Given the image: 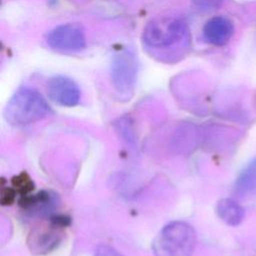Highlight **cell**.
<instances>
[{
	"mask_svg": "<svg viewBox=\"0 0 256 256\" xmlns=\"http://www.w3.org/2000/svg\"><path fill=\"white\" fill-rule=\"evenodd\" d=\"M51 112L46 99L34 88L21 87L9 99L4 117L14 126H23L45 118Z\"/></svg>",
	"mask_w": 256,
	"mask_h": 256,
	"instance_id": "cell-1",
	"label": "cell"
},
{
	"mask_svg": "<svg viewBox=\"0 0 256 256\" xmlns=\"http://www.w3.org/2000/svg\"><path fill=\"white\" fill-rule=\"evenodd\" d=\"M194 228L184 221H172L165 225L153 243L156 256H191L196 246Z\"/></svg>",
	"mask_w": 256,
	"mask_h": 256,
	"instance_id": "cell-2",
	"label": "cell"
},
{
	"mask_svg": "<svg viewBox=\"0 0 256 256\" xmlns=\"http://www.w3.org/2000/svg\"><path fill=\"white\" fill-rule=\"evenodd\" d=\"M187 26L179 17L159 16L152 19L143 30L144 43L154 49H167L183 40Z\"/></svg>",
	"mask_w": 256,
	"mask_h": 256,
	"instance_id": "cell-3",
	"label": "cell"
},
{
	"mask_svg": "<svg viewBox=\"0 0 256 256\" xmlns=\"http://www.w3.org/2000/svg\"><path fill=\"white\" fill-rule=\"evenodd\" d=\"M70 223V219L64 215H53L47 224L35 227L29 234L28 246L37 254L49 253L55 249L63 238V228Z\"/></svg>",
	"mask_w": 256,
	"mask_h": 256,
	"instance_id": "cell-4",
	"label": "cell"
},
{
	"mask_svg": "<svg viewBox=\"0 0 256 256\" xmlns=\"http://www.w3.org/2000/svg\"><path fill=\"white\" fill-rule=\"evenodd\" d=\"M110 71L112 84L120 94L127 95L134 90L138 64L133 53L126 50L116 54L112 59Z\"/></svg>",
	"mask_w": 256,
	"mask_h": 256,
	"instance_id": "cell-5",
	"label": "cell"
},
{
	"mask_svg": "<svg viewBox=\"0 0 256 256\" xmlns=\"http://www.w3.org/2000/svg\"><path fill=\"white\" fill-rule=\"evenodd\" d=\"M47 44L59 52H78L85 48V31L80 24L66 23L53 28L47 35Z\"/></svg>",
	"mask_w": 256,
	"mask_h": 256,
	"instance_id": "cell-6",
	"label": "cell"
},
{
	"mask_svg": "<svg viewBox=\"0 0 256 256\" xmlns=\"http://www.w3.org/2000/svg\"><path fill=\"white\" fill-rule=\"evenodd\" d=\"M19 206L31 217L49 219L55 215V211L59 207L58 195L50 190H41L36 194H28L21 196Z\"/></svg>",
	"mask_w": 256,
	"mask_h": 256,
	"instance_id": "cell-7",
	"label": "cell"
},
{
	"mask_svg": "<svg viewBox=\"0 0 256 256\" xmlns=\"http://www.w3.org/2000/svg\"><path fill=\"white\" fill-rule=\"evenodd\" d=\"M47 94L55 103L65 106H76L81 97V91L77 83L66 76H54L47 82Z\"/></svg>",
	"mask_w": 256,
	"mask_h": 256,
	"instance_id": "cell-8",
	"label": "cell"
},
{
	"mask_svg": "<svg viewBox=\"0 0 256 256\" xmlns=\"http://www.w3.org/2000/svg\"><path fill=\"white\" fill-rule=\"evenodd\" d=\"M233 33V23L223 16H216L209 19L203 27L204 38L209 43L217 46L226 44L232 37Z\"/></svg>",
	"mask_w": 256,
	"mask_h": 256,
	"instance_id": "cell-9",
	"label": "cell"
},
{
	"mask_svg": "<svg viewBox=\"0 0 256 256\" xmlns=\"http://www.w3.org/2000/svg\"><path fill=\"white\" fill-rule=\"evenodd\" d=\"M216 212L222 221L231 226L238 225L244 218L243 208L230 198L221 199L217 203Z\"/></svg>",
	"mask_w": 256,
	"mask_h": 256,
	"instance_id": "cell-10",
	"label": "cell"
},
{
	"mask_svg": "<svg viewBox=\"0 0 256 256\" xmlns=\"http://www.w3.org/2000/svg\"><path fill=\"white\" fill-rule=\"evenodd\" d=\"M256 189V158L251 160L239 174L235 182V191L239 195H246Z\"/></svg>",
	"mask_w": 256,
	"mask_h": 256,
	"instance_id": "cell-11",
	"label": "cell"
},
{
	"mask_svg": "<svg viewBox=\"0 0 256 256\" xmlns=\"http://www.w3.org/2000/svg\"><path fill=\"white\" fill-rule=\"evenodd\" d=\"M13 189L20 196H25L30 194L34 190V183L30 176L26 172H21L19 175L14 176L11 180Z\"/></svg>",
	"mask_w": 256,
	"mask_h": 256,
	"instance_id": "cell-12",
	"label": "cell"
},
{
	"mask_svg": "<svg viewBox=\"0 0 256 256\" xmlns=\"http://www.w3.org/2000/svg\"><path fill=\"white\" fill-rule=\"evenodd\" d=\"M195 6L202 11H212L217 9L222 0H192Z\"/></svg>",
	"mask_w": 256,
	"mask_h": 256,
	"instance_id": "cell-13",
	"label": "cell"
},
{
	"mask_svg": "<svg viewBox=\"0 0 256 256\" xmlns=\"http://www.w3.org/2000/svg\"><path fill=\"white\" fill-rule=\"evenodd\" d=\"M94 256H124V255H122L119 251H117L115 248L109 245L101 244L96 248Z\"/></svg>",
	"mask_w": 256,
	"mask_h": 256,
	"instance_id": "cell-14",
	"label": "cell"
},
{
	"mask_svg": "<svg viewBox=\"0 0 256 256\" xmlns=\"http://www.w3.org/2000/svg\"><path fill=\"white\" fill-rule=\"evenodd\" d=\"M16 191L10 187H3L1 190V204L2 205H11L16 196Z\"/></svg>",
	"mask_w": 256,
	"mask_h": 256,
	"instance_id": "cell-15",
	"label": "cell"
}]
</instances>
